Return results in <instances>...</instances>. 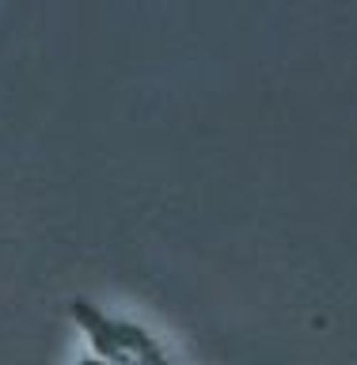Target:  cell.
<instances>
[{
    "instance_id": "cell-2",
    "label": "cell",
    "mask_w": 357,
    "mask_h": 365,
    "mask_svg": "<svg viewBox=\"0 0 357 365\" xmlns=\"http://www.w3.org/2000/svg\"><path fill=\"white\" fill-rule=\"evenodd\" d=\"M76 365H107V361H103V358H95V354H88V358H80Z\"/></svg>"
},
{
    "instance_id": "cell-1",
    "label": "cell",
    "mask_w": 357,
    "mask_h": 365,
    "mask_svg": "<svg viewBox=\"0 0 357 365\" xmlns=\"http://www.w3.org/2000/svg\"><path fill=\"white\" fill-rule=\"evenodd\" d=\"M68 316H73V324L88 335L91 354L103 358L107 365H171L164 346H160L141 324H133V319L107 316L103 308L84 301V297H76V301L68 304Z\"/></svg>"
}]
</instances>
